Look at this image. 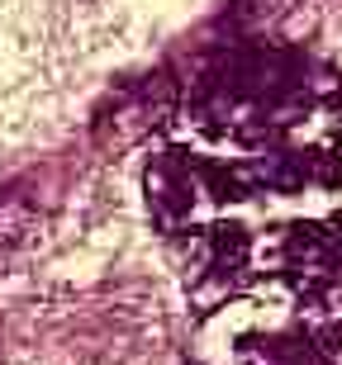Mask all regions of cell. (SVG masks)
Instances as JSON below:
<instances>
[{
    "instance_id": "cell-3",
    "label": "cell",
    "mask_w": 342,
    "mask_h": 365,
    "mask_svg": "<svg viewBox=\"0 0 342 365\" xmlns=\"http://www.w3.org/2000/svg\"><path fill=\"white\" fill-rule=\"evenodd\" d=\"M266 257L276 275H286L304 294H328L342 284V223H295L271 237L261 252L252 242V261Z\"/></svg>"
},
{
    "instance_id": "cell-4",
    "label": "cell",
    "mask_w": 342,
    "mask_h": 365,
    "mask_svg": "<svg viewBox=\"0 0 342 365\" xmlns=\"http://www.w3.org/2000/svg\"><path fill=\"white\" fill-rule=\"evenodd\" d=\"M143 185H148L152 218H157L166 232H195L200 223H205L209 204H219L214 190H209L205 162H200V157H186V152H162V157H152Z\"/></svg>"
},
{
    "instance_id": "cell-1",
    "label": "cell",
    "mask_w": 342,
    "mask_h": 365,
    "mask_svg": "<svg viewBox=\"0 0 342 365\" xmlns=\"http://www.w3.org/2000/svg\"><path fill=\"white\" fill-rule=\"evenodd\" d=\"M309 105L304 67L281 48H243L233 53L195 100L200 128L219 138H266L295 123Z\"/></svg>"
},
{
    "instance_id": "cell-7",
    "label": "cell",
    "mask_w": 342,
    "mask_h": 365,
    "mask_svg": "<svg viewBox=\"0 0 342 365\" xmlns=\"http://www.w3.org/2000/svg\"><path fill=\"white\" fill-rule=\"evenodd\" d=\"M304 337H309V346L318 351L323 365H342V304L338 309H323L318 318H309Z\"/></svg>"
},
{
    "instance_id": "cell-6",
    "label": "cell",
    "mask_w": 342,
    "mask_h": 365,
    "mask_svg": "<svg viewBox=\"0 0 342 365\" xmlns=\"http://www.w3.org/2000/svg\"><path fill=\"white\" fill-rule=\"evenodd\" d=\"M39 232V204L24 185H0V257H10Z\"/></svg>"
},
{
    "instance_id": "cell-2",
    "label": "cell",
    "mask_w": 342,
    "mask_h": 365,
    "mask_svg": "<svg viewBox=\"0 0 342 365\" xmlns=\"http://www.w3.org/2000/svg\"><path fill=\"white\" fill-rule=\"evenodd\" d=\"M176 105H181V86L171 81V71H148L138 81H124L96 109L91 138H96L100 152H129L138 143H148L157 128H166Z\"/></svg>"
},
{
    "instance_id": "cell-5",
    "label": "cell",
    "mask_w": 342,
    "mask_h": 365,
    "mask_svg": "<svg viewBox=\"0 0 342 365\" xmlns=\"http://www.w3.org/2000/svg\"><path fill=\"white\" fill-rule=\"evenodd\" d=\"M252 237L238 223H209L200 237V266L191 271V304L195 309H219L223 299H233L243 289V280L252 275Z\"/></svg>"
},
{
    "instance_id": "cell-8",
    "label": "cell",
    "mask_w": 342,
    "mask_h": 365,
    "mask_svg": "<svg viewBox=\"0 0 342 365\" xmlns=\"http://www.w3.org/2000/svg\"><path fill=\"white\" fill-rule=\"evenodd\" d=\"M290 5H295V0H238V19H243L247 29H266V24H276Z\"/></svg>"
}]
</instances>
